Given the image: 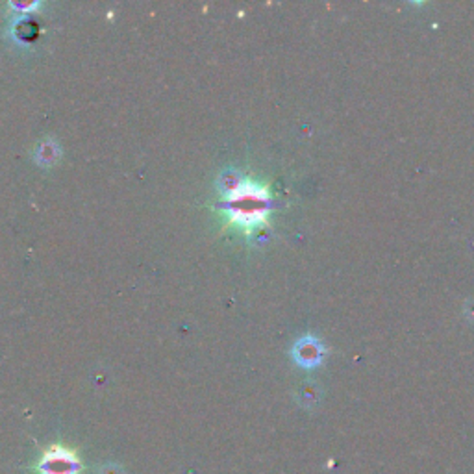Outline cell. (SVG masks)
I'll return each mask as SVG.
<instances>
[{
  "label": "cell",
  "instance_id": "3",
  "mask_svg": "<svg viewBox=\"0 0 474 474\" xmlns=\"http://www.w3.org/2000/svg\"><path fill=\"white\" fill-rule=\"evenodd\" d=\"M293 358L302 367H315L317 363H321L322 359V346L321 343L313 337H306L300 339L293 349Z\"/></svg>",
  "mask_w": 474,
  "mask_h": 474
},
{
  "label": "cell",
  "instance_id": "4",
  "mask_svg": "<svg viewBox=\"0 0 474 474\" xmlns=\"http://www.w3.org/2000/svg\"><path fill=\"white\" fill-rule=\"evenodd\" d=\"M58 156H60L58 145L54 143V141H50V139L43 141V143L38 147V150H35V158L41 162V165H50V163H54L58 159Z\"/></svg>",
  "mask_w": 474,
  "mask_h": 474
},
{
  "label": "cell",
  "instance_id": "2",
  "mask_svg": "<svg viewBox=\"0 0 474 474\" xmlns=\"http://www.w3.org/2000/svg\"><path fill=\"white\" fill-rule=\"evenodd\" d=\"M38 470L41 474H78L81 470V461L72 451L52 446L41 456Z\"/></svg>",
  "mask_w": 474,
  "mask_h": 474
},
{
  "label": "cell",
  "instance_id": "1",
  "mask_svg": "<svg viewBox=\"0 0 474 474\" xmlns=\"http://www.w3.org/2000/svg\"><path fill=\"white\" fill-rule=\"evenodd\" d=\"M217 208L225 215L226 226L250 235L267 225L273 201L264 184L237 171H226L220 176V202Z\"/></svg>",
  "mask_w": 474,
  "mask_h": 474
},
{
  "label": "cell",
  "instance_id": "5",
  "mask_svg": "<svg viewBox=\"0 0 474 474\" xmlns=\"http://www.w3.org/2000/svg\"><path fill=\"white\" fill-rule=\"evenodd\" d=\"M98 474H125V470H123L120 465L108 463V465H104L101 470H98Z\"/></svg>",
  "mask_w": 474,
  "mask_h": 474
},
{
  "label": "cell",
  "instance_id": "6",
  "mask_svg": "<svg viewBox=\"0 0 474 474\" xmlns=\"http://www.w3.org/2000/svg\"><path fill=\"white\" fill-rule=\"evenodd\" d=\"M11 8H15V10H21V11H28V10H38L39 4H11Z\"/></svg>",
  "mask_w": 474,
  "mask_h": 474
}]
</instances>
